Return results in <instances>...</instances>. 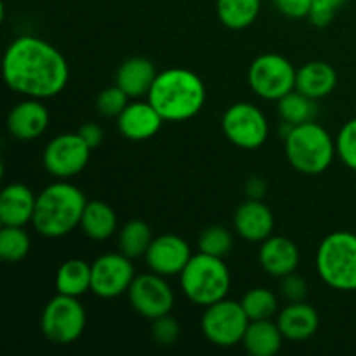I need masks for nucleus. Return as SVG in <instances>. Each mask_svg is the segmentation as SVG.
<instances>
[{
  "instance_id": "obj_2",
  "label": "nucleus",
  "mask_w": 356,
  "mask_h": 356,
  "mask_svg": "<svg viewBox=\"0 0 356 356\" xmlns=\"http://www.w3.org/2000/svg\"><path fill=\"white\" fill-rule=\"evenodd\" d=\"M146 97L165 122H184L200 113L207 90L191 70L169 68L156 75Z\"/></svg>"
},
{
  "instance_id": "obj_21",
  "label": "nucleus",
  "mask_w": 356,
  "mask_h": 356,
  "mask_svg": "<svg viewBox=\"0 0 356 356\" xmlns=\"http://www.w3.org/2000/svg\"><path fill=\"white\" fill-rule=\"evenodd\" d=\"M156 68L149 59L136 58L127 59L117 72V86L132 99L148 96L153 82L156 79Z\"/></svg>"
},
{
  "instance_id": "obj_38",
  "label": "nucleus",
  "mask_w": 356,
  "mask_h": 356,
  "mask_svg": "<svg viewBox=\"0 0 356 356\" xmlns=\"http://www.w3.org/2000/svg\"><path fill=\"white\" fill-rule=\"evenodd\" d=\"M245 193L247 198H252V200H261V198L266 195V183H264L261 177H250L245 184Z\"/></svg>"
},
{
  "instance_id": "obj_22",
  "label": "nucleus",
  "mask_w": 356,
  "mask_h": 356,
  "mask_svg": "<svg viewBox=\"0 0 356 356\" xmlns=\"http://www.w3.org/2000/svg\"><path fill=\"white\" fill-rule=\"evenodd\" d=\"M337 86V72L325 61H312L298 70L296 90L312 99H322L334 92Z\"/></svg>"
},
{
  "instance_id": "obj_33",
  "label": "nucleus",
  "mask_w": 356,
  "mask_h": 356,
  "mask_svg": "<svg viewBox=\"0 0 356 356\" xmlns=\"http://www.w3.org/2000/svg\"><path fill=\"white\" fill-rule=\"evenodd\" d=\"M129 104V96L118 86L106 87L99 92L96 101V108L103 117H118Z\"/></svg>"
},
{
  "instance_id": "obj_7",
  "label": "nucleus",
  "mask_w": 356,
  "mask_h": 356,
  "mask_svg": "<svg viewBox=\"0 0 356 356\" xmlns=\"http://www.w3.org/2000/svg\"><path fill=\"white\" fill-rule=\"evenodd\" d=\"M86 308L79 298L58 294L45 305L40 316V329L45 339L58 346L75 343L86 330Z\"/></svg>"
},
{
  "instance_id": "obj_20",
  "label": "nucleus",
  "mask_w": 356,
  "mask_h": 356,
  "mask_svg": "<svg viewBox=\"0 0 356 356\" xmlns=\"http://www.w3.org/2000/svg\"><path fill=\"white\" fill-rule=\"evenodd\" d=\"M278 327L285 339L301 343L315 336L320 325V316L313 306L301 302H289L287 308L278 313Z\"/></svg>"
},
{
  "instance_id": "obj_1",
  "label": "nucleus",
  "mask_w": 356,
  "mask_h": 356,
  "mask_svg": "<svg viewBox=\"0 0 356 356\" xmlns=\"http://www.w3.org/2000/svg\"><path fill=\"white\" fill-rule=\"evenodd\" d=\"M2 73L10 90L42 101L58 96L70 80L65 56L33 35H23L10 42L3 54Z\"/></svg>"
},
{
  "instance_id": "obj_30",
  "label": "nucleus",
  "mask_w": 356,
  "mask_h": 356,
  "mask_svg": "<svg viewBox=\"0 0 356 356\" xmlns=\"http://www.w3.org/2000/svg\"><path fill=\"white\" fill-rule=\"evenodd\" d=\"M240 302H242L250 322H254V320H271L278 312L277 296L264 287L250 289Z\"/></svg>"
},
{
  "instance_id": "obj_32",
  "label": "nucleus",
  "mask_w": 356,
  "mask_h": 356,
  "mask_svg": "<svg viewBox=\"0 0 356 356\" xmlns=\"http://www.w3.org/2000/svg\"><path fill=\"white\" fill-rule=\"evenodd\" d=\"M336 152L344 165L356 170V118L348 120L337 132Z\"/></svg>"
},
{
  "instance_id": "obj_18",
  "label": "nucleus",
  "mask_w": 356,
  "mask_h": 356,
  "mask_svg": "<svg viewBox=\"0 0 356 356\" xmlns=\"http://www.w3.org/2000/svg\"><path fill=\"white\" fill-rule=\"evenodd\" d=\"M259 264L270 277L284 278L299 266V249L287 236H273L261 242Z\"/></svg>"
},
{
  "instance_id": "obj_13",
  "label": "nucleus",
  "mask_w": 356,
  "mask_h": 356,
  "mask_svg": "<svg viewBox=\"0 0 356 356\" xmlns=\"http://www.w3.org/2000/svg\"><path fill=\"white\" fill-rule=\"evenodd\" d=\"M132 259L125 254H103L92 263L90 292L103 299H113L125 294L134 282Z\"/></svg>"
},
{
  "instance_id": "obj_11",
  "label": "nucleus",
  "mask_w": 356,
  "mask_h": 356,
  "mask_svg": "<svg viewBox=\"0 0 356 356\" xmlns=\"http://www.w3.org/2000/svg\"><path fill=\"white\" fill-rule=\"evenodd\" d=\"M90 148L79 132H63L44 148V167L56 179H70L82 172L90 159Z\"/></svg>"
},
{
  "instance_id": "obj_28",
  "label": "nucleus",
  "mask_w": 356,
  "mask_h": 356,
  "mask_svg": "<svg viewBox=\"0 0 356 356\" xmlns=\"http://www.w3.org/2000/svg\"><path fill=\"white\" fill-rule=\"evenodd\" d=\"M278 103V115H280L282 120L285 124L291 125H301L306 122H312L313 117L316 115V106L315 99L305 96L299 90H292V92L285 94L282 99L277 101Z\"/></svg>"
},
{
  "instance_id": "obj_12",
  "label": "nucleus",
  "mask_w": 356,
  "mask_h": 356,
  "mask_svg": "<svg viewBox=\"0 0 356 356\" xmlns=\"http://www.w3.org/2000/svg\"><path fill=\"white\" fill-rule=\"evenodd\" d=\"M127 296L134 312L148 320L169 315L174 306V292L165 277L153 271L136 277Z\"/></svg>"
},
{
  "instance_id": "obj_9",
  "label": "nucleus",
  "mask_w": 356,
  "mask_h": 356,
  "mask_svg": "<svg viewBox=\"0 0 356 356\" xmlns=\"http://www.w3.org/2000/svg\"><path fill=\"white\" fill-rule=\"evenodd\" d=\"M298 70L287 58L275 52L257 56L249 68V86L256 96L278 101L296 89Z\"/></svg>"
},
{
  "instance_id": "obj_23",
  "label": "nucleus",
  "mask_w": 356,
  "mask_h": 356,
  "mask_svg": "<svg viewBox=\"0 0 356 356\" xmlns=\"http://www.w3.org/2000/svg\"><path fill=\"white\" fill-rule=\"evenodd\" d=\"M278 323L271 320H254L249 323L242 344L250 356H275L284 343Z\"/></svg>"
},
{
  "instance_id": "obj_34",
  "label": "nucleus",
  "mask_w": 356,
  "mask_h": 356,
  "mask_svg": "<svg viewBox=\"0 0 356 356\" xmlns=\"http://www.w3.org/2000/svg\"><path fill=\"white\" fill-rule=\"evenodd\" d=\"M152 336L162 346H172L174 343H177V339L181 337V325L176 318H172L169 315L159 316V318L152 320Z\"/></svg>"
},
{
  "instance_id": "obj_26",
  "label": "nucleus",
  "mask_w": 356,
  "mask_h": 356,
  "mask_svg": "<svg viewBox=\"0 0 356 356\" xmlns=\"http://www.w3.org/2000/svg\"><path fill=\"white\" fill-rule=\"evenodd\" d=\"M261 0H218L216 13L229 30H245L257 19Z\"/></svg>"
},
{
  "instance_id": "obj_3",
  "label": "nucleus",
  "mask_w": 356,
  "mask_h": 356,
  "mask_svg": "<svg viewBox=\"0 0 356 356\" xmlns=\"http://www.w3.org/2000/svg\"><path fill=\"white\" fill-rule=\"evenodd\" d=\"M86 205L82 190L66 179H59L37 195L31 225L45 238H61L80 226Z\"/></svg>"
},
{
  "instance_id": "obj_5",
  "label": "nucleus",
  "mask_w": 356,
  "mask_h": 356,
  "mask_svg": "<svg viewBox=\"0 0 356 356\" xmlns=\"http://www.w3.org/2000/svg\"><path fill=\"white\" fill-rule=\"evenodd\" d=\"M181 289L184 296L197 306L214 305L228 298L232 287V273L222 257L198 252L191 256L181 271Z\"/></svg>"
},
{
  "instance_id": "obj_31",
  "label": "nucleus",
  "mask_w": 356,
  "mask_h": 356,
  "mask_svg": "<svg viewBox=\"0 0 356 356\" xmlns=\"http://www.w3.org/2000/svg\"><path fill=\"white\" fill-rule=\"evenodd\" d=\"M233 236L222 226H209L198 238V250L216 257H225L232 250Z\"/></svg>"
},
{
  "instance_id": "obj_14",
  "label": "nucleus",
  "mask_w": 356,
  "mask_h": 356,
  "mask_svg": "<svg viewBox=\"0 0 356 356\" xmlns=\"http://www.w3.org/2000/svg\"><path fill=\"white\" fill-rule=\"evenodd\" d=\"M191 256L193 254L186 240L174 233H167V235L153 238L145 259L153 273H159L162 277H174V275H181Z\"/></svg>"
},
{
  "instance_id": "obj_39",
  "label": "nucleus",
  "mask_w": 356,
  "mask_h": 356,
  "mask_svg": "<svg viewBox=\"0 0 356 356\" xmlns=\"http://www.w3.org/2000/svg\"><path fill=\"white\" fill-rule=\"evenodd\" d=\"M344 2H346V0H313V3H318V6L327 7V9H332V10L339 9Z\"/></svg>"
},
{
  "instance_id": "obj_17",
  "label": "nucleus",
  "mask_w": 356,
  "mask_h": 356,
  "mask_svg": "<svg viewBox=\"0 0 356 356\" xmlns=\"http://www.w3.org/2000/svg\"><path fill=\"white\" fill-rule=\"evenodd\" d=\"M236 233L247 242H264L273 235L275 218L268 205L261 200L247 198L235 212L233 219Z\"/></svg>"
},
{
  "instance_id": "obj_8",
  "label": "nucleus",
  "mask_w": 356,
  "mask_h": 356,
  "mask_svg": "<svg viewBox=\"0 0 356 356\" xmlns=\"http://www.w3.org/2000/svg\"><path fill=\"white\" fill-rule=\"evenodd\" d=\"M249 323L250 318L242 302L225 298L205 308L200 327L209 343L219 348H232L242 343Z\"/></svg>"
},
{
  "instance_id": "obj_16",
  "label": "nucleus",
  "mask_w": 356,
  "mask_h": 356,
  "mask_svg": "<svg viewBox=\"0 0 356 356\" xmlns=\"http://www.w3.org/2000/svg\"><path fill=\"white\" fill-rule=\"evenodd\" d=\"M163 118L149 101H134L117 117V127L124 138L131 141H146L159 134Z\"/></svg>"
},
{
  "instance_id": "obj_19",
  "label": "nucleus",
  "mask_w": 356,
  "mask_h": 356,
  "mask_svg": "<svg viewBox=\"0 0 356 356\" xmlns=\"http://www.w3.org/2000/svg\"><path fill=\"white\" fill-rule=\"evenodd\" d=\"M37 197L23 183H10L0 193V222L2 226H24L33 221Z\"/></svg>"
},
{
  "instance_id": "obj_27",
  "label": "nucleus",
  "mask_w": 356,
  "mask_h": 356,
  "mask_svg": "<svg viewBox=\"0 0 356 356\" xmlns=\"http://www.w3.org/2000/svg\"><path fill=\"white\" fill-rule=\"evenodd\" d=\"M152 242V228L145 221H141V219H132V221H129L120 229V235H118L120 252L131 257V259H138V257L146 256Z\"/></svg>"
},
{
  "instance_id": "obj_36",
  "label": "nucleus",
  "mask_w": 356,
  "mask_h": 356,
  "mask_svg": "<svg viewBox=\"0 0 356 356\" xmlns=\"http://www.w3.org/2000/svg\"><path fill=\"white\" fill-rule=\"evenodd\" d=\"M275 6L284 16L301 19V17H308L313 0H275Z\"/></svg>"
},
{
  "instance_id": "obj_6",
  "label": "nucleus",
  "mask_w": 356,
  "mask_h": 356,
  "mask_svg": "<svg viewBox=\"0 0 356 356\" xmlns=\"http://www.w3.org/2000/svg\"><path fill=\"white\" fill-rule=\"evenodd\" d=\"M316 271L334 291L356 292V235L334 232L316 250Z\"/></svg>"
},
{
  "instance_id": "obj_35",
  "label": "nucleus",
  "mask_w": 356,
  "mask_h": 356,
  "mask_svg": "<svg viewBox=\"0 0 356 356\" xmlns=\"http://www.w3.org/2000/svg\"><path fill=\"white\" fill-rule=\"evenodd\" d=\"M280 291L282 296H284L289 302H301L305 301L306 296H308V284H306L305 278L296 275L294 271V273L282 278Z\"/></svg>"
},
{
  "instance_id": "obj_37",
  "label": "nucleus",
  "mask_w": 356,
  "mask_h": 356,
  "mask_svg": "<svg viewBox=\"0 0 356 356\" xmlns=\"http://www.w3.org/2000/svg\"><path fill=\"white\" fill-rule=\"evenodd\" d=\"M76 132L82 136L83 141H86L92 149L97 148V146L101 145V141H103V129L97 124H94V122L80 125V129Z\"/></svg>"
},
{
  "instance_id": "obj_15",
  "label": "nucleus",
  "mask_w": 356,
  "mask_h": 356,
  "mask_svg": "<svg viewBox=\"0 0 356 356\" xmlns=\"http://www.w3.org/2000/svg\"><path fill=\"white\" fill-rule=\"evenodd\" d=\"M49 111L42 99L26 97L10 108L7 115V131L19 141H33L49 127Z\"/></svg>"
},
{
  "instance_id": "obj_24",
  "label": "nucleus",
  "mask_w": 356,
  "mask_h": 356,
  "mask_svg": "<svg viewBox=\"0 0 356 356\" xmlns=\"http://www.w3.org/2000/svg\"><path fill=\"white\" fill-rule=\"evenodd\" d=\"M80 228L90 240L103 242L117 232V214L106 202H87Z\"/></svg>"
},
{
  "instance_id": "obj_25",
  "label": "nucleus",
  "mask_w": 356,
  "mask_h": 356,
  "mask_svg": "<svg viewBox=\"0 0 356 356\" xmlns=\"http://www.w3.org/2000/svg\"><path fill=\"white\" fill-rule=\"evenodd\" d=\"M92 284V264L82 259H68L59 266L56 273L58 294L80 298L90 291Z\"/></svg>"
},
{
  "instance_id": "obj_4",
  "label": "nucleus",
  "mask_w": 356,
  "mask_h": 356,
  "mask_svg": "<svg viewBox=\"0 0 356 356\" xmlns=\"http://www.w3.org/2000/svg\"><path fill=\"white\" fill-rule=\"evenodd\" d=\"M336 141L316 122L296 125L285 138V155L298 172L306 176L322 174L332 165Z\"/></svg>"
},
{
  "instance_id": "obj_10",
  "label": "nucleus",
  "mask_w": 356,
  "mask_h": 356,
  "mask_svg": "<svg viewBox=\"0 0 356 356\" xmlns=\"http://www.w3.org/2000/svg\"><path fill=\"white\" fill-rule=\"evenodd\" d=\"M221 127L229 143L242 149H257L270 134L268 118L256 104L235 103L225 111Z\"/></svg>"
},
{
  "instance_id": "obj_29",
  "label": "nucleus",
  "mask_w": 356,
  "mask_h": 356,
  "mask_svg": "<svg viewBox=\"0 0 356 356\" xmlns=\"http://www.w3.org/2000/svg\"><path fill=\"white\" fill-rule=\"evenodd\" d=\"M31 240L21 226H3L0 232V257L6 263H19L30 252Z\"/></svg>"
}]
</instances>
